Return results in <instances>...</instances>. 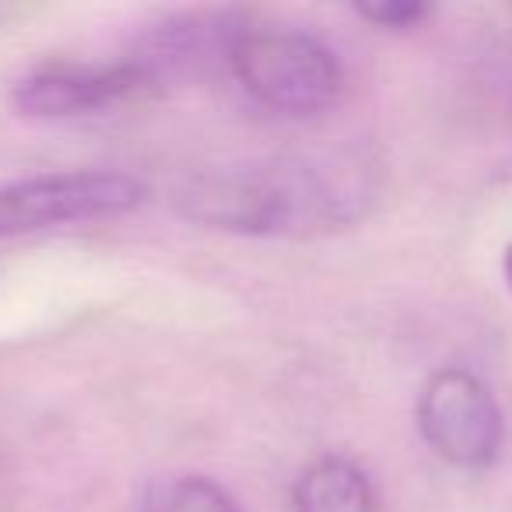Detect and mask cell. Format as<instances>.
<instances>
[{
	"label": "cell",
	"instance_id": "1",
	"mask_svg": "<svg viewBox=\"0 0 512 512\" xmlns=\"http://www.w3.org/2000/svg\"><path fill=\"white\" fill-rule=\"evenodd\" d=\"M327 204L323 183L299 165L207 169L176 190V211L186 221L235 235H281Z\"/></svg>",
	"mask_w": 512,
	"mask_h": 512
},
{
	"label": "cell",
	"instance_id": "2",
	"mask_svg": "<svg viewBox=\"0 0 512 512\" xmlns=\"http://www.w3.org/2000/svg\"><path fill=\"white\" fill-rule=\"evenodd\" d=\"M235 81L264 109L292 120L320 116L341 102L344 67L327 43L295 29H242L228 43Z\"/></svg>",
	"mask_w": 512,
	"mask_h": 512
},
{
	"label": "cell",
	"instance_id": "3",
	"mask_svg": "<svg viewBox=\"0 0 512 512\" xmlns=\"http://www.w3.org/2000/svg\"><path fill=\"white\" fill-rule=\"evenodd\" d=\"M148 186L130 172L74 169L0 183V239L78 221L120 218L144 204Z\"/></svg>",
	"mask_w": 512,
	"mask_h": 512
},
{
	"label": "cell",
	"instance_id": "4",
	"mask_svg": "<svg viewBox=\"0 0 512 512\" xmlns=\"http://www.w3.org/2000/svg\"><path fill=\"white\" fill-rule=\"evenodd\" d=\"M418 432L439 460L484 470L502 456L505 418L495 393L470 369L449 365L425 379L418 393Z\"/></svg>",
	"mask_w": 512,
	"mask_h": 512
},
{
	"label": "cell",
	"instance_id": "5",
	"mask_svg": "<svg viewBox=\"0 0 512 512\" xmlns=\"http://www.w3.org/2000/svg\"><path fill=\"white\" fill-rule=\"evenodd\" d=\"M151 85V67L120 60V64H50L25 74L11 88V106L29 120H71L99 113L127 95Z\"/></svg>",
	"mask_w": 512,
	"mask_h": 512
},
{
	"label": "cell",
	"instance_id": "6",
	"mask_svg": "<svg viewBox=\"0 0 512 512\" xmlns=\"http://www.w3.org/2000/svg\"><path fill=\"white\" fill-rule=\"evenodd\" d=\"M295 512H376V488L355 460L320 456L295 481Z\"/></svg>",
	"mask_w": 512,
	"mask_h": 512
},
{
	"label": "cell",
	"instance_id": "7",
	"mask_svg": "<svg viewBox=\"0 0 512 512\" xmlns=\"http://www.w3.org/2000/svg\"><path fill=\"white\" fill-rule=\"evenodd\" d=\"M141 512H242L239 498L225 484L204 474L162 477L144 488Z\"/></svg>",
	"mask_w": 512,
	"mask_h": 512
},
{
	"label": "cell",
	"instance_id": "8",
	"mask_svg": "<svg viewBox=\"0 0 512 512\" xmlns=\"http://www.w3.org/2000/svg\"><path fill=\"white\" fill-rule=\"evenodd\" d=\"M355 15L372 22L376 29L404 32L425 22V18L432 15V8L418 4V0H376V4H355Z\"/></svg>",
	"mask_w": 512,
	"mask_h": 512
},
{
	"label": "cell",
	"instance_id": "9",
	"mask_svg": "<svg viewBox=\"0 0 512 512\" xmlns=\"http://www.w3.org/2000/svg\"><path fill=\"white\" fill-rule=\"evenodd\" d=\"M502 271H505V281H509L512 288V242L505 246V256H502Z\"/></svg>",
	"mask_w": 512,
	"mask_h": 512
}]
</instances>
